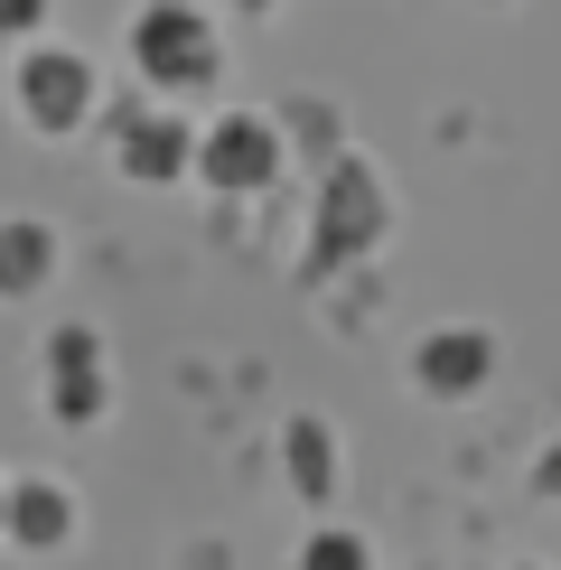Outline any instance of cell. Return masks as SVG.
<instances>
[{"label":"cell","instance_id":"obj_1","mask_svg":"<svg viewBox=\"0 0 561 570\" xmlns=\"http://www.w3.org/2000/svg\"><path fill=\"white\" fill-rule=\"evenodd\" d=\"M29 104H38V112H76V104H85V66H76V57L29 66Z\"/></svg>","mask_w":561,"mask_h":570},{"label":"cell","instance_id":"obj_2","mask_svg":"<svg viewBox=\"0 0 561 570\" xmlns=\"http://www.w3.org/2000/svg\"><path fill=\"white\" fill-rule=\"evenodd\" d=\"M140 47H150V57L178 76L187 57H206V29H197V19H150V29H140Z\"/></svg>","mask_w":561,"mask_h":570},{"label":"cell","instance_id":"obj_3","mask_svg":"<svg viewBox=\"0 0 561 570\" xmlns=\"http://www.w3.org/2000/svg\"><path fill=\"white\" fill-rule=\"evenodd\" d=\"M206 169H216V178H253V169H263V131H253V122H234L216 150H206Z\"/></svg>","mask_w":561,"mask_h":570},{"label":"cell","instance_id":"obj_4","mask_svg":"<svg viewBox=\"0 0 561 570\" xmlns=\"http://www.w3.org/2000/svg\"><path fill=\"white\" fill-rule=\"evenodd\" d=\"M19 524H29V533H57V524H66V495H19Z\"/></svg>","mask_w":561,"mask_h":570},{"label":"cell","instance_id":"obj_5","mask_svg":"<svg viewBox=\"0 0 561 570\" xmlns=\"http://www.w3.org/2000/svg\"><path fill=\"white\" fill-rule=\"evenodd\" d=\"M421 365H440V384H468V365H478V346H440V355H421Z\"/></svg>","mask_w":561,"mask_h":570},{"label":"cell","instance_id":"obj_6","mask_svg":"<svg viewBox=\"0 0 561 570\" xmlns=\"http://www.w3.org/2000/svg\"><path fill=\"white\" fill-rule=\"evenodd\" d=\"M309 570H365V552H356V542H318Z\"/></svg>","mask_w":561,"mask_h":570}]
</instances>
